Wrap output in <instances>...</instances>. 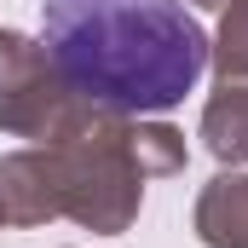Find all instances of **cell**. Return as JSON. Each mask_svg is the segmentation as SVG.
Listing matches in <instances>:
<instances>
[{"label": "cell", "instance_id": "6da1fadb", "mask_svg": "<svg viewBox=\"0 0 248 248\" xmlns=\"http://www.w3.org/2000/svg\"><path fill=\"white\" fill-rule=\"evenodd\" d=\"M41 35L63 81L110 110H168L208 63L179 0H41Z\"/></svg>", "mask_w": 248, "mask_h": 248}]
</instances>
